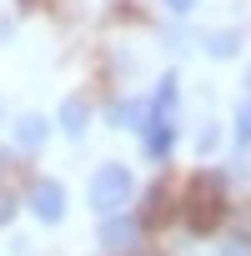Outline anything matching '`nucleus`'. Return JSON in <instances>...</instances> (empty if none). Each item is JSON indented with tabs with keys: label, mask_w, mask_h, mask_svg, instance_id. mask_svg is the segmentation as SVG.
<instances>
[{
	"label": "nucleus",
	"mask_w": 251,
	"mask_h": 256,
	"mask_svg": "<svg viewBox=\"0 0 251 256\" xmlns=\"http://www.w3.org/2000/svg\"><path fill=\"white\" fill-rule=\"evenodd\" d=\"M171 141H176V126H171V120H151V116H146V156H166V151H171Z\"/></svg>",
	"instance_id": "nucleus-5"
},
{
	"label": "nucleus",
	"mask_w": 251,
	"mask_h": 256,
	"mask_svg": "<svg viewBox=\"0 0 251 256\" xmlns=\"http://www.w3.org/2000/svg\"><path fill=\"white\" fill-rule=\"evenodd\" d=\"M136 231H141V221L110 216V221H100V246L106 251H126V246H136Z\"/></svg>",
	"instance_id": "nucleus-4"
},
{
	"label": "nucleus",
	"mask_w": 251,
	"mask_h": 256,
	"mask_svg": "<svg viewBox=\"0 0 251 256\" xmlns=\"http://www.w3.org/2000/svg\"><path fill=\"white\" fill-rule=\"evenodd\" d=\"M30 211L40 216V221H60L66 216V191H60V181H36V191H30Z\"/></svg>",
	"instance_id": "nucleus-3"
},
{
	"label": "nucleus",
	"mask_w": 251,
	"mask_h": 256,
	"mask_svg": "<svg viewBox=\"0 0 251 256\" xmlns=\"http://www.w3.org/2000/svg\"><path fill=\"white\" fill-rule=\"evenodd\" d=\"M206 46H211V56H236V46H241V36H236V30H216V36H211Z\"/></svg>",
	"instance_id": "nucleus-8"
},
{
	"label": "nucleus",
	"mask_w": 251,
	"mask_h": 256,
	"mask_svg": "<svg viewBox=\"0 0 251 256\" xmlns=\"http://www.w3.org/2000/svg\"><path fill=\"white\" fill-rule=\"evenodd\" d=\"M16 141H20V151H40L46 146V120L40 116H20L16 120Z\"/></svg>",
	"instance_id": "nucleus-6"
},
{
	"label": "nucleus",
	"mask_w": 251,
	"mask_h": 256,
	"mask_svg": "<svg viewBox=\"0 0 251 256\" xmlns=\"http://www.w3.org/2000/svg\"><path fill=\"white\" fill-rule=\"evenodd\" d=\"M86 120H90L86 100H66V106H60V126H66L70 136H80V131H86Z\"/></svg>",
	"instance_id": "nucleus-7"
},
{
	"label": "nucleus",
	"mask_w": 251,
	"mask_h": 256,
	"mask_svg": "<svg viewBox=\"0 0 251 256\" xmlns=\"http://www.w3.org/2000/svg\"><path fill=\"white\" fill-rule=\"evenodd\" d=\"M236 141H251V100H246L241 116H236Z\"/></svg>",
	"instance_id": "nucleus-9"
},
{
	"label": "nucleus",
	"mask_w": 251,
	"mask_h": 256,
	"mask_svg": "<svg viewBox=\"0 0 251 256\" xmlns=\"http://www.w3.org/2000/svg\"><path fill=\"white\" fill-rule=\"evenodd\" d=\"M221 256H251V246H241V241H231V246H226Z\"/></svg>",
	"instance_id": "nucleus-11"
},
{
	"label": "nucleus",
	"mask_w": 251,
	"mask_h": 256,
	"mask_svg": "<svg viewBox=\"0 0 251 256\" xmlns=\"http://www.w3.org/2000/svg\"><path fill=\"white\" fill-rule=\"evenodd\" d=\"M10 216H16V196H10V191H6V186H0V226H6V221H10Z\"/></svg>",
	"instance_id": "nucleus-10"
},
{
	"label": "nucleus",
	"mask_w": 251,
	"mask_h": 256,
	"mask_svg": "<svg viewBox=\"0 0 251 256\" xmlns=\"http://www.w3.org/2000/svg\"><path fill=\"white\" fill-rule=\"evenodd\" d=\"M131 201V171L126 166H100L96 181H90V206L96 211H120Z\"/></svg>",
	"instance_id": "nucleus-2"
},
{
	"label": "nucleus",
	"mask_w": 251,
	"mask_h": 256,
	"mask_svg": "<svg viewBox=\"0 0 251 256\" xmlns=\"http://www.w3.org/2000/svg\"><path fill=\"white\" fill-rule=\"evenodd\" d=\"M221 201H226L221 176H196V181H191V196H186V221H191L196 231H211L216 216H221Z\"/></svg>",
	"instance_id": "nucleus-1"
},
{
	"label": "nucleus",
	"mask_w": 251,
	"mask_h": 256,
	"mask_svg": "<svg viewBox=\"0 0 251 256\" xmlns=\"http://www.w3.org/2000/svg\"><path fill=\"white\" fill-rule=\"evenodd\" d=\"M166 6H171V10H191V6H196V0H166Z\"/></svg>",
	"instance_id": "nucleus-12"
}]
</instances>
